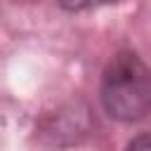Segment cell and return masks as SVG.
Returning <instances> with one entry per match:
<instances>
[{"mask_svg": "<svg viewBox=\"0 0 151 151\" xmlns=\"http://www.w3.org/2000/svg\"><path fill=\"white\" fill-rule=\"evenodd\" d=\"M99 97L104 111L120 123H134L149 113L151 78L149 66L137 52L123 50L109 61L101 76Z\"/></svg>", "mask_w": 151, "mask_h": 151, "instance_id": "obj_1", "label": "cell"}, {"mask_svg": "<svg viewBox=\"0 0 151 151\" xmlns=\"http://www.w3.org/2000/svg\"><path fill=\"white\" fill-rule=\"evenodd\" d=\"M118 0H57V5L66 12H85V9H97L104 5H111Z\"/></svg>", "mask_w": 151, "mask_h": 151, "instance_id": "obj_2", "label": "cell"}, {"mask_svg": "<svg viewBox=\"0 0 151 151\" xmlns=\"http://www.w3.org/2000/svg\"><path fill=\"white\" fill-rule=\"evenodd\" d=\"M127 151H151V142H149V134L146 132H139L130 144H127Z\"/></svg>", "mask_w": 151, "mask_h": 151, "instance_id": "obj_3", "label": "cell"}]
</instances>
